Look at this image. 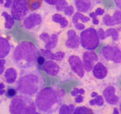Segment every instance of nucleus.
<instances>
[{
	"label": "nucleus",
	"instance_id": "412c9836",
	"mask_svg": "<svg viewBox=\"0 0 121 114\" xmlns=\"http://www.w3.org/2000/svg\"><path fill=\"white\" fill-rule=\"evenodd\" d=\"M11 46L8 39L0 36V59H3L8 55L11 51Z\"/></svg>",
	"mask_w": 121,
	"mask_h": 114
},
{
	"label": "nucleus",
	"instance_id": "f3484780",
	"mask_svg": "<svg viewBox=\"0 0 121 114\" xmlns=\"http://www.w3.org/2000/svg\"><path fill=\"white\" fill-rule=\"evenodd\" d=\"M116 89L113 86H109L103 91V95L106 102L110 104L115 105L118 103L119 98L115 94Z\"/></svg>",
	"mask_w": 121,
	"mask_h": 114
},
{
	"label": "nucleus",
	"instance_id": "dca6fc26",
	"mask_svg": "<svg viewBox=\"0 0 121 114\" xmlns=\"http://www.w3.org/2000/svg\"><path fill=\"white\" fill-rule=\"evenodd\" d=\"M97 33L99 40L100 39L102 40H105L109 36H112V40L113 41H118L119 40V32L114 28H108L106 31H104L103 28H99L97 31Z\"/></svg>",
	"mask_w": 121,
	"mask_h": 114
},
{
	"label": "nucleus",
	"instance_id": "ddd939ff",
	"mask_svg": "<svg viewBox=\"0 0 121 114\" xmlns=\"http://www.w3.org/2000/svg\"><path fill=\"white\" fill-rule=\"evenodd\" d=\"M91 18L89 17L78 11L72 17V22L75 28L78 30H83L85 29L86 28L85 24L89 22Z\"/></svg>",
	"mask_w": 121,
	"mask_h": 114
},
{
	"label": "nucleus",
	"instance_id": "f257e3e1",
	"mask_svg": "<svg viewBox=\"0 0 121 114\" xmlns=\"http://www.w3.org/2000/svg\"><path fill=\"white\" fill-rule=\"evenodd\" d=\"M45 85V78L37 69H21L15 84V90L21 95L31 98L36 95Z\"/></svg>",
	"mask_w": 121,
	"mask_h": 114
},
{
	"label": "nucleus",
	"instance_id": "ea45409f",
	"mask_svg": "<svg viewBox=\"0 0 121 114\" xmlns=\"http://www.w3.org/2000/svg\"><path fill=\"white\" fill-rule=\"evenodd\" d=\"M115 2L116 5H117V7L120 9L121 7V0H114Z\"/></svg>",
	"mask_w": 121,
	"mask_h": 114
},
{
	"label": "nucleus",
	"instance_id": "1a4fd4ad",
	"mask_svg": "<svg viewBox=\"0 0 121 114\" xmlns=\"http://www.w3.org/2000/svg\"><path fill=\"white\" fill-rule=\"evenodd\" d=\"M98 56L93 51H87L83 54V65L84 70L87 72L92 70L98 61Z\"/></svg>",
	"mask_w": 121,
	"mask_h": 114
},
{
	"label": "nucleus",
	"instance_id": "f03ea898",
	"mask_svg": "<svg viewBox=\"0 0 121 114\" xmlns=\"http://www.w3.org/2000/svg\"><path fill=\"white\" fill-rule=\"evenodd\" d=\"M65 95L64 90H57L52 87L43 89L37 94L35 107L40 112L52 114L56 112L62 104Z\"/></svg>",
	"mask_w": 121,
	"mask_h": 114
},
{
	"label": "nucleus",
	"instance_id": "a19ab883",
	"mask_svg": "<svg viewBox=\"0 0 121 114\" xmlns=\"http://www.w3.org/2000/svg\"><path fill=\"white\" fill-rule=\"evenodd\" d=\"M5 85L4 84V83L0 81V91H1V90L5 89Z\"/></svg>",
	"mask_w": 121,
	"mask_h": 114
},
{
	"label": "nucleus",
	"instance_id": "c9c22d12",
	"mask_svg": "<svg viewBox=\"0 0 121 114\" xmlns=\"http://www.w3.org/2000/svg\"><path fill=\"white\" fill-rule=\"evenodd\" d=\"M45 62H46V59H45V58L43 56H40L38 57L37 59V63L39 66H43Z\"/></svg>",
	"mask_w": 121,
	"mask_h": 114
},
{
	"label": "nucleus",
	"instance_id": "c756f323",
	"mask_svg": "<svg viewBox=\"0 0 121 114\" xmlns=\"http://www.w3.org/2000/svg\"><path fill=\"white\" fill-rule=\"evenodd\" d=\"M17 94V91L15 89L13 88H8L7 91H6L5 95L8 98H12L15 97Z\"/></svg>",
	"mask_w": 121,
	"mask_h": 114
},
{
	"label": "nucleus",
	"instance_id": "e433bc0d",
	"mask_svg": "<svg viewBox=\"0 0 121 114\" xmlns=\"http://www.w3.org/2000/svg\"><path fill=\"white\" fill-rule=\"evenodd\" d=\"M95 14L98 16V15H102L105 13V9L101 8H98L94 12Z\"/></svg>",
	"mask_w": 121,
	"mask_h": 114
},
{
	"label": "nucleus",
	"instance_id": "72a5a7b5",
	"mask_svg": "<svg viewBox=\"0 0 121 114\" xmlns=\"http://www.w3.org/2000/svg\"><path fill=\"white\" fill-rule=\"evenodd\" d=\"M89 17L92 18V23L94 25H98L99 24V21L98 20V18H97V15L95 14L94 12H92V13H89Z\"/></svg>",
	"mask_w": 121,
	"mask_h": 114
},
{
	"label": "nucleus",
	"instance_id": "4c0bfd02",
	"mask_svg": "<svg viewBox=\"0 0 121 114\" xmlns=\"http://www.w3.org/2000/svg\"><path fill=\"white\" fill-rule=\"evenodd\" d=\"M83 97L82 95H79L75 98V102L77 103H80L82 102H83Z\"/></svg>",
	"mask_w": 121,
	"mask_h": 114
},
{
	"label": "nucleus",
	"instance_id": "0eeeda50",
	"mask_svg": "<svg viewBox=\"0 0 121 114\" xmlns=\"http://www.w3.org/2000/svg\"><path fill=\"white\" fill-rule=\"evenodd\" d=\"M28 11L26 0H13L11 6V14L14 20L17 21L24 20Z\"/></svg>",
	"mask_w": 121,
	"mask_h": 114
},
{
	"label": "nucleus",
	"instance_id": "2eb2a0df",
	"mask_svg": "<svg viewBox=\"0 0 121 114\" xmlns=\"http://www.w3.org/2000/svg\"><path fill=\"white\" fill-rule=\"evenodd\" d=\"M80 44V37L77 35L76 33L73 30H69L67 31V39L65 45L69 48H77Z\"/></svg>",
	"mask_w": 121,
	"mask_h": 114
},
{
	"label": "nucleus",
	"instance_id": "aec40b11",
	"mask_svg": "<svg viewBox=\"0 0 121 114\" xmlns=\"http://www.w3.org/2000/svg\"><path fill=\"white\" fill-rule=\"evenodd\" d=\"M40 51V53H41V54L46 59H49V60L61 61L65 56V53L63 52H58L56 53H53L51 50H45L43 48H41Z\"/></svg>",
	"mask_w": 121,
	"mask_h": 114
},
{
	"label": "nucleus",
	"instance_id": "9d476101",
	"mask_svg": "<svg viewBox=\"0 0 121 114\" xmlns=\"http://www.w3.org/2000/svg\"><path fill=\"white\" fill-rule=\"evenodd\" d=\"M39 39L44 43L46 50L53 49L56 47L58 43V35L55 33L50 34L47 32H43L39 36Z\"/></svg>",
	"mask_w": 121,
	"mask_h": 114
},
{
	"label": "nucleus",
	"instance_id": "b1692460",
	"mask_svg": "<svg viewBox=\"0 0 121 114\" xmlns=\"http://www.w3.org/2000/svg\"><path fill=\"white\" fill-rule=\"evenodd\" d=\"M1 15L5 18V28L8 30L11 29L15 24V21H14V20L13 18L11 15L8 14L7 12H3Z\"/></svg>",
	"mask_w": 121,
	"mask_h": 114
},
{
	"label": "nucleus",
	"instance_id": "cd10ccee",
	"mask_svg": "<svg viewBox=\"0 0 121 114\" xmlns=\"http://www.w3.org/2000/svg\"><path fill=\"white\" fill-rule=\"evenodd\" d=\"M68 5V3L66 0H58L55 4V8L58 11H63Z\"/></svg>",
	"mask_w": 121,
	"mask_h": 114
},
{
	"label": "nucleus",
	"instance_id": "5701e85b",
	"mask_svg": "<svg viewBox=\"0 0 121 114\" xmlns=\"http://www.w3.org/2000/svg\"><path fill=\"white\" fill-rule=\"evenodd\" d=\"M52 20L53 22L59 24L61 28H66L69 24V21L67 19L60 14H55L52 15Z\"/></svg>",
	"mask_w": 121,
	"mask_h": 114
},
{
	"label": "nucleus",
	"instance_id": "6e6552de",
	"mask_svg": "<svg viewBox=\"0 0 121 114\" xmlns=\"http://www.w3.org/2000/svg\"><path fill=\"white\" fill-rule=\"evenodd\" d=\"M100 56L106 61H113L116 63L121 62V49L118 46H105L100 51Z\"/></svg>",
	"mask_w": 121,
	"mask_h": 114
},
{
	"label": "nucleus",
	"instance_id": "4be33fe9",
	"mask_svg": "<svg viewBox=\"0 0 121 114\" xmlns=\"http://www.w3.org/2000/svg\"><path fill=\"white\" fill-rule=\"evenodd\" d=\"M17 78V72L15 69L9 67L5 70L4 74V80L7 83L13 84L16 81Z\"/></svg>",
	"mask_w": 121,
	"mask_h": 114
},
{
	"label": "nucleus",
	"instance_id": "393cba45",
	"mask_svg": "<svg viewBox=\"0 0 121 114\" xmlns=\"http://www.w3.org/2000/svg\"><path fill=\"white\" fill-rule=\"evenodd\" d=\"M26 3L28 9L34 11L41 7L43 0H26Z\"/></svg>",
	"mask_w": 121,
	"mask_h": 114
},
{
	"label": "nucleus",
	"instance_id": "39448f33",
	"mask_svg": "<svg viewBox=\"0 0 121 114\" xmlns=\"http://www.w3.org/2000/svg\"><path fill=\"white\" fill-rule=\"evenodd\" d=\"M80 43L83 48L87 50L93 51L98 48L100 40L96 30L90 27L82 31L80 35Z\"/></svg>",
	"mask_w": 121,
	"mask_h": 114
},
{
	"label": "nucleus",
	"instance_id": "20e7f679",
	"mask_svg": "<svg viewBox=\"0 0 121 114\" xmlns=\"http://www.w3.org/2000/svg\"><path fill=\"white\" fill-rule=\"evenodd\" d=\"M11 114H35L36 107L34 101L24 95L14 97L9 105Z\"/></svg>",
	"mask_w": 121,
	"mask_h": 114
},
{
	"label": "nucleus",
	"instance_id": "a211bd4d",
	"mask_svg": "<svg viewBox=\"0 0 121 114\" xmlns=\"http://www.w3.org/2000/svg\"><path fill=\"white\" fill-rule=\"evenodd\" d=\"M92 72L95 78L99 80H102L106 78L108 70L107 67L102 63L97 62L92 69Z\"/></svg>",
	"mask_w": 121,
	"mask_h": 114
},
{
	"label": "nucleus",
	"instance_id": "bb28decb",
	"mask_svg": "<svg viewBox=\"0 0 121 114\" xmlns=\"http://www.w3.org/2000/svg\"><path fill=\"white\" fill-rule=\"evenodd\" d=\"M73 114H94V113L92 109L85 106H82L77 107L73 112Z\"/></svg>",
	"mask_w": 121,
	"mask_h": 114
},
{
	"label": "nucleus",
	"instance_id": "9b49d317",
	"mask_svg": "<svg viewBox=\"0 0 121 114\" xmlns=\"http://www.w3.org/2000/svg\"><path fill=\"white\" fill-rule=\"evenodd\" d=\"M68 61L72 71L80 78H82L85 75V70L80 58L77 56L72 55L69 57Z\"/></svg>",
	"mask_w": 121,
	"mask_h": 114
},
{
	"label": "nucleus",
	"instance_id": "79ce46f5",
	"mask_svg": "<svg viewBox=\"0 0 121 114\" xmlns=\"http://www.w3.org/2000/svg\"><path fill=\"white\" fill-rule=\"evenodd\" d=\"M0 34H1V31H0Z\"/></svg>",
	"mask_w": 121,
	"mask_h": 114
},
{
	"label": "nucleus",
	"instance_id": "f8f14e48",
	"mask_svg": "<svg viewBox=\"0 0 121 114\" xmlns=\"http://www.w3.org/2000/svg\"><path fill=\"white\" fill-rule=\"evenodd\" d=\"M74 2L78 12L88 13L98 3V0H74Z\"/></svg>",
	"mask_w": 121,
	"mask_h": 114
},
{
	"label": "nucleus",
	"instance_id": "2f4dec72",
	"mask_svg": "<svg viewBox=\"0 0 121 114\" xmlns=\"http://www.w3.org/2000/svg\"><path fill=\"white\" fill-rule=\"evenodd\" d=\"M13 0H0V5L7 8H9L11 6Z\"/></svg>",
	"mask_w": 121,
	"mask_h": 114
},
{
	"label": "nucleus",
	"instance_id": "423d86ee",
	"mask_svg": "<svg viewBox=\"0 0 121 114\" xmlns=\"http://www.w3.org/2000/svg\"><path fill=\"white\" fill-rule=\"evenodd\" d=\"M43 19L41 15L32 13L24 18L22 26L25 30L31 34H36L41 27Z\"/></svg>",
	"mask_w": 121,
	"mask_h": 114
},
{
	"label": "nucleus",
	"instance_id": "c85d7f7f",
	"mask_svg": "<svg viewBox=\"0 0 121 114\" xmlns=\"http://www.w3.org/2000/svg\"><path fill=\"white\" fill-rule=\"evenodd\" d=\"M74 106L73 105H70V106H67L66 105H64L60 108V114H70L69 112L70 109L74 108Z\"/></svg>",
	"mask_w": 121,
	"mask_h": 114
},
{
	"label": "nucleus",
	"instance_id": "f704fd0d",
	"mask_svg": "<svg viewBox=\"0 0 121 114\" xmlns=\"http://www.w3.org/2000/svg\"><path fill=\"white\" fill-rule=\"evenodd\" d=\"M6 60L5 59H0V76L3 74L5 70Z\"/></svg>",
	"mask_w": 121,
	"mask_h": 114
},
{
	"label": "nucleus",
	"instance_id": "6ab92c4d",
	"mask_svg": "<svg viewBox=\"0 0 121 114\" xmlns=\"http://www.w3.org/2000/svg\"><path fill=\"white\" fill-rule=\"evenodd\" d=\"M44 70L47 75L53 76L57 75L60 71V66L53 60H47L43 65Z\"/></svg>",
	"mask_w": 121,
	"mask_h": 114
},
{
	"label": "nucleus",
	"instance_id": "7c9ffc66",
	"mask_svg": "<svg viewBox=\"0 0 121 114\" xmlns=\"http://www.w3.org/2000/svg\"><path fill=\"white\" fill-rule=\"evenodd\" d=\"M63 11L64 13H65V15H66L67 16L70 17L74 14V7H73L72 5H68Z\"/></svg>",
	"mask_w": 121,
	"mask_h": 114
},
{
	"label": "nucleus",
	"instance_id": "a878e982",
	"mask_svg": "<svg viewBox=\"0 0 121 114\" xmlns=\"http://www.w3.org/2000/svg\"><path fill=\"white\" fill-rule=\"evenodd\" d=\"M91 96L92 98H96L95 99L91 100L89 102V104L91 105H98V106H101L104 104V101L103 99V97L102 96L99 95L97 93L93 92H92L91 94Z\"/></svg>",
	"mask_w": 121,
	"mask_h": 114
},
{
	"label": "nucleus",
	"instance_id": "473e14b6",
	"mask_svg": "<svg viewBox=\"0 0 121 114\" xmlns=\"http://www.w3.org/2000/svg\"><path fill=\"white\" fill-rule=\"evenodd\" d=\"M85 93V91L82 88H74L73 89V91L71 92V95H72L73 96H75L78 95L80 94L82 95L84 94Z\"/></svg>",
	"mask_w": 121,
	"mask_h": 114
},
{
	"label": "nucleus",
	"instance_id": "58836bf2",
	"mask_svg": "<svg viewBox=\"0 0 121 114\" xmlns=\"http://www.w3.org/2000/svg\"><path fill=\"white\" fill-rule=\"evenodd\" d=\"M46 2H47V4H48L49 5H54L56 4V2H57L58 0H44Z\"/></svg>",
	"mask_w": 121,
	"mask_h": 114
},
{
	"label": "nucleus",
	"instance_id": "4468645a",
	"mask_svg": "<svg viewBox=\"0 0 121 114\" xmlns=\"http://www.w3.org/2000/svg\"><path fill=\"white\" fill-rule=\"evenodd\" d=\"M102 22L106 26H115L120 24L121 22V13L120 10H116L111 16L109 14H106L102 18Z\"/></svg>",
	"mask_w": 121,
	"mask_h": 114
},
{
	"label": "nucleus",
	"instance_id": "7ed1b4c3",
	"mask_svg": "<svg viewBox=\"0 0 121 114\" xmlns=\"http://www.w3.org/2000/svg\"><path fill=\"white\" fill-rule=\"evenodd\" d=\"M40 56V51L34 44L24 41L20 43L14 50L12 60L18 68L27 69L35 67L37 59Z\"/></svg>",
	"mask_w": 121,
	"mask_h": 114
}]
</instances>
